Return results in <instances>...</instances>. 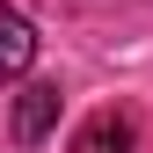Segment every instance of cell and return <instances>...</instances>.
Masks as SVG:
<instances>
[{
  "label": "cell",
  "instance_id": "1",
  "mask_svg": "<svg viewBox=\"0 0 153 153\" xmlns=\"http://www.w3.org/2000/svg\"><path fill=\"white\" fill-rule=\"evenodd\" d=\"M29 66H36V29H29L22 7L0 0V80H22Z\"/></svg>",
  "mask_w": 153,
  "mask_h": 153
},
{
  "label": "cell",
  "instance_id": "2",
  "mask_svg": "<svg viewBox=\"0 0 153 153\" xmlns=\"http://www.w3.org/2000/svg\"><path fill=\"white\" fill-rule=\"evenodd\" d=\"M51 124H59V88H51V80H29L22 95H15V139L36 146Z\"/></svg>",
  "mask_w": 153,
  "mask_h": 153
},
{
  "label": "cell",
  "instance_id": "3",
  "mask_svg": "<svg viewBox=\"0 0 153 153\" xmlns=\"http://www.w3.org/2000/svg\"><path fill=\"white\" fill-rule=\"evenodd\" d=\"M73 153H131V124L102 109V117H88V124H80V139H73Z\"/></svg>",
  "mask_w": 153,
  "mask_h": 153
}]
</instances>
